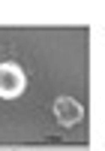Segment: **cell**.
Wrapping results in <instances>:
<instances>
[{
  "label": "cell",
  "instance_id": "obj_1",
  "mask_svg": "<svg viewBox=\"0 0 105 151\" xmlns=\"http://www.w3.org/2000/svg\"><path fill=\"white\" fill-rule=\"evenodd\" d=\"M24 88H27V76L18 64H0V97L15 100L24 94Z\"/></svg>",
  "mask_w": 105,
  "mask_h": 151
},
{
  "label": "cell",
  "instance_id": "obj_2",
  "mask_svg": "<svg viewBox=\"0 0 105 151\" xmlns=\"http://www.w3.org/2000/svg\"><path fill=\"white\" fill-rule=\"evenodd\" d=\"M54 118L63 124V127H75L78 121L84 118V106L72 97H57L54 100Z\"/></svg>",
  "mask_w": 105,
  "mask_h": 151
}]
</instances>
